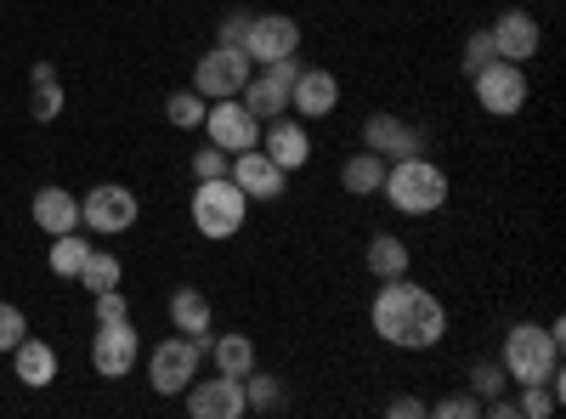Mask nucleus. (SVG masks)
Masks as SVG:
<instances>
[{
    "mask_svg": "<svg viewBox=\"0 0 566 419\" xmlns=\"http://www.w3.org/2000/svg\"><path fill=\"white\" fill-rule=\"evenodd\" d=\"M23 335H29V317H23L12 301H0V352H12Z\"/></svg>",
    "mask_w": 566,
    "mask_h": 419,
    "instance_id": "34",
    "label": "nucleus"
},
{
    "mask_svg": "<svg viewBox=\"0 0 566 419\" xmlns=\"http://www.w3.org/2000/svg\"><path fill=\"white\" fill-rule=\"evenodd\" d=\"M170 323H176V335H193L205 352H210V329H216V312H210V301H205V290H193V284H187V290H176L170 295Z\"/></svg>",
    "mask_w": 566,
    "mask_h": 419,
    "instance_id": "19",
    "label": "nucleus"
},
{
    "mask_svg": "<svg viewBox=\"0 0 566 419\" xmlns=\"http://www.w3.org/2000/svg\"><path fill=\"white\" fill-rule=\"evenodd\" d=\"M80 290H91V295H97V290H119V277H125V266H119V255H108V250H91L85 261H80Z\"/></svg>",
    "mask_w": 566,
    "mask_h": 419,
    "instance_id": "25",
    "label": "nucleus"
},
{
    "mask_svg": "<svg viewBox=\"0 0 566 419\" xmlns=\"http://www.w3.org/2000/svg\"><path fill=\"white\" fill-rule=\"evenodd\" d=\"M488 34H493V52H499L504 63H533V57H538V45H544L538 18H533V12H522V7L499 12V23H493Z\"/></svg>",
    "mask_w": 566,
    "mask_h": 419,
    "instance_id": "15",
    "label": "nucleus"
},
{
    "mask_svg": "<svg viewBox=\"0 0 566 419\" xmlns=\"http://www.w3.org/2000/svg\"><path fill=\"white\" fill-rule=\"evenodd\" d=\"M244 52L250 63H283L301 52V23L290 12H255L250 18V34H244Z\"/></svg>",
    "mask_w": 566,
    "mask_h": 419,
    "instance_id": "12",
    "label": "nucleus"
},
{
    "mask_svg": "<svg viewBox=\"0 0 566 419\" xmlns=\"http://www.w3.org/2000/svg\"><path fill=\"white\" fill-rule=\"evenodd\" d=\"M199 130H210V143L221 148V154H250V148H261V119L239 103V97H216L210 108H205V125Z\"/></svg>",
    "mask_w": 566,
    "mask_h": 419,
    "instance_id": "8",
    "label": "nucleus"
},
{
    "mask_svg": "<svg viewBox=\"0 0 566 419\" xmlns=\"http://www.w3.org/2000/svg\"><path fill=\"white\" fill-rule=\"evenodd\" d=\"M210 357H216V368H221V375H250V368H255V341L250 335H216L210 341Z\"/></svg>",
    "mask_w": 566,
    "mask_h": 419,
    "instance_id": "24",
    "label": "nucleus"
},
{
    "mask_svg": "<svg viewBox=\"0 0 566 419\" xmlns=\"http://www.w3.org/2000/svg\"><path fill=\"white\" fill-rule=\"evenodd\" d=\"M227 176L239 181V193L255 205H272V199H283V188H290V170H277L261 148H250V154H232V165H227Z\"/></svg>",
    "mask_w": 566,
    "mask_h": 419,
    "instance_id": "14",
    "label": "nucleus"
},
{
    "mask_svg": "<svg viewBox=\"0 0 566 419\" xmlns=\"http://www.w3.org/2000/svg\"><path fill=\"white\" fill-rule=\"evenodd\" d=\"M12 363H18V380L34 386V391L57 380V352L45 346V341H34V335H23V341L12 346Z\"/></svg>",
    "mask_w": 566,
    "mask_h": 419,
    "instance_id": "21",
    "label": "nucleus"
},
{
    "mask_svg": "<svg viewBox=\"0 0 566 419\" xmlns=\"http://www.w3.org/2000/svg\"><path fill=\"white\" fill-rule=\"evenodd\" d=\"M431 413H437V419H482V402L470 397V391H448V397L431 402Z\"/></svg>",
    "mask_w": 566,
    "mask_h": 419,
    "instance_id": "33",
    "label": "nucleus"
},
{
    "mask_svg": "<svg viewBox=\"0 0 566 419\" xmlns=\"http://www.w3.org/2000/svg\"><path fill=\"white\" fill-rule=\"evenodd\" d=\"M91 301H97V306H91V317H97V323H119V317H130V301H125V290H97Z\"/></svg>",
    "mask_w": 566,
    "mask_h": 419,
    "instance_id": "35",
    "label": "nucleus"
},
{
    "mask_svg": "<svg viewBox=\"0 0 566 419\" xmlns=\"http://www.w3.org/2000/svg\"><path fill=\"white\" fill-rule=\"evenodd\" d=\"M261 154H266L277 170H306V159H312L306 119H290V114L266 119V130H261Z\"/></svg>",
    "mask_w": 566,
    "mask_h": 419,
    "instance_id": "17",
    "label": "nucleus"
},
{
    "mask_svg": "<svg viewBox=\"0 0 566 419\" xmlns=\"http://www.w3.org/2000/svg\"><path fill=\"white\" fill-rule=\"evenodd\" d=\"M244 216H250V199L239 193V181L232 176H210L193 188V227L205 239H232V232H244Z\"/></svg>",
    "mask_w": 566,
    "mask_h": 419,
    "instance_id": "4",
    "label": "nucleus"
},
{
    "mask_svg": "<svg viewBox=\"0 0 566 419\" xmlns=\"http://www.w3.org/2000/svg\"><path fill=\"white\" fill-rule=\"evenodd\" d=\"M368 323H374V335L397 352H431L448 335V306L402 272V277H380V295L368 306Z\"/></svg>",
    "mask_w": 566,
    "mask_h": 419,
    "instance_id": "1",
    "label": "nucleus"
},
{
    "mask_svg": "<svg viewBox=\"0 0 566 419\" xmlns=\"http://www.w3.org/2000/svg\"><path fill=\"white\" fill-rule=\"evenodd\" d=\"M386 413H391V419H419V413H431V402H419V397H391Z\"/></svg>",
    "mask_w": 566,
    "mask_h": 419,
    "instance_id": "38",
    "label": "nucleus"
},
{
    "mask_svg": "<svg viewBox=\"0 0 566 419\" xmlns=\"http://www.w3.org/2000/svg\"><path fill=\"white\" fill-rule=\"evenodd\" d=\"M504 386H510L504 363H493V357L470 363V397H476V402H493V397H504Z\"/></svg>",
    "mask_w": 566,
    "mask_h": 419,
    "instance_id": "29",
    "label": "nucleus"
},
{
    "mask_svg": "<svg viewBox=\"0 0 566 419\" xmlns=\"http://www.w3.org/2000/svg\"><path fill=\"white\" fill-rule=\"evenodd\" d=\"M488 63H499V52H493V34H488V29H476V34L464 40V74L476 80Z\"/></svg>",
    "mask_w": 566,
    "mask_h": 419,
    "instance_id": "32",
    "label": "nucleus"
},
{
    "mask_svg": "<svg viewBox=\"0 0 566 419\" xmlns=\"http://www.w3.org/2000/svg\"><path fill=\"white\" fill-rule=\"evenodd\" d=\"M555 408H560V397L549 386H522V397H515V413L522 419H549Z\"/></svg>",
    "mask_w": 566,
    "mask_h": 419,
    "instance_id": "31",
    "label": "nucleus"
},
{
    "mask_svg": "<svg viewBox=\"0 0 566 419\" xmlns=\"http://www.w3.org/2000/svg\"><path fill=\"white\" fill-rule=\"evenodd\" d=\"M142 357V341H136V323L119 317V323H97V335H91V368H97L103 380H125Z\"/></svg>",
    "mask_w": 566,
    "mask_h": 419,
    "instance_id": "11",
    "label": "nucleus"
},
{
    "mask_svg": "<svg viewBox=\"0 0 566 419\" xmlns=\"http://www.w3.org/2000/svg\"><path fill=\"white\" fill-rule=\"evenodd\" d=\"M295 74H301V63H295V57H283V63H261V69L244 80L239 103H244L255 119H277V114H290V85H295Z\"/></svg>",
    "mask_w": 566,
    "mask_h": 419,
    "instance_id": "7",
    "label": "nucleus"
},
{
    "mask_svg": "<svg viewBox=\"0 0 566 419\" xmlns=\"http://www.w3.org/2000/svg\"><path fill=\"white\" fill-rule=\"evenodd\" d=\"M187 413H193V419H244L250 413L244 380L221 375V368H216V380H193V386H187Z\"/></svg>",
    "mask_w": 566,
    "mask_h": 419,
    "instance_id": "13",
    "label": "nucleus"
},
{
    "mask_svg": "<svg viewBox=\"0 0 566 419\" xmlns=\"http://www.w3.org/2000/svg\"><path fill=\"white\" fill-rule=\"evenodd\" d=\"M560 335H566V323L555 317L549 329H538V323H515V329L504 335V375L510 386H544L555 380V368H560Z\"/></svg>",
    "mask_w": 566,
    "mask_h": 419,
    "instance_id": "2",
    "label": "nucleus"
},
{
    "mask_svg": "<svg viewBox=\"0 0 566 419\" xmlns=\"http://www.w3.org/2000/svg\"><path fill=\"white\" fill-rule=\"evenodd\" d=\"M205 108H210V97H199L193 85H187V91H170V103H165V114H170L176 130H199V125H205Z\"/></svg>",
    "mask_w": 566,
    "mask_h": 419,
    "instance_id": "28",
    "label": "nucleus"
},
{
    "mask_svg": "<svg viewBox=\"0 0 566 419\" xmlns=\"http://www.w3.org/2000/svg\"><path fill=\"white\" fill-rule=\"evenodd\" d=\"M250 18H255V12H227L216 40H221V45H244V34H250Z\"/></svg>",
    "mask_w": 566,
    "mask_h": 419,
    "instance_id": "37",
    "label": "nucleus"
},
{
    "mask_svg": "<svg viewBox=\"0 0 566 419\" xmlns=\"http://www.w3.org/2000/svg\"><path fill=\"white\" fill-rule=\"evenodd\" d=\"M29 103H34V119H40V125H52V119L63 114V80H57L52 63H34V74H29Z\"/></svg>",
    "mask_w": 566,
    "mask_h": 419,
    "instance_id": "22",
    "label": "nucleus"
},
{
    "mask_svg": "<svg viewBox=\"0 0 566 419\" xmlns=\"http://www.w3.org/2000/svg\"><path fill=\"white\" fill-rule=\"evenodd\" d=\"M363 148L380 154V159L391 165V159L424 154V130H413V125L397 119V114H368V119H363Z\"/></svg>",
    "mask_w": 566,
    "mask_h": 419,
    "instance_id": "16",
    "label": "nucleus"
},
{
    "mask_svg": "<svg viewBox=\"0 0 566 419\" xmlns=\"http://www.w3.org/2000/svg\"><path fill=\"white\" fill-rule=\"evenodd\" d=\"M136 216H142V205H136V193L125 188V181H97V188L80 199V221L91 232H130Z\"/></svg>",
    "mask_w": 566,
    "mask_h": 419,
    "instance_id": "10",
    "label": "nucleus"
},
{
    "mask_svg": "<svg viewBox=\"0 0 566 419\" xmlns=\"http://www.w3.org/2000/svg\"><path fill=\"white\" fill-rule=\"evenodd\" d=\"M368 272H374V277H402V272H408V244L391 239V232L368 239Z\"/></svg>",
    "mask_w": 566,
    "mask_h": 419,
    "instance_id": "26",
    "label": "nucleus"
},
{
    "mask_svg": "<svg viewBox=\"0 0 566 419\" xmlns=\"http://www.w3.org/2000/svg\"><path fill=\"white\" fill-rule=\"evenodd\" d=\"M34 227L40 232H74L80 227V193H69V188H40L34 193Z\"/></svg>",
    "mask_w": 566,
    "mask_h": 419,
    "instance_id": "20",
    "label": "nucleus"
},
{
    "mask_svg": "<svg viewBox=\"0 0 566 419\" xmlns=\"http://www.w3.org/2000/svg\"><path fill=\"white\" fill-rule=\"evenodd\" d=\"M227 165H232V154H221L216 143L193 154V176H199V181H210V176H227Z\"/></svg>",
    "mask_w": 566,
    "mask_h": 419,
    "instance_id": "36",
    "label": "nucleus"
},
{
    "mask_svg": "<svg viewBox=\"0 0 566 419\" xmlns=\"http://www.w3.org/2000/svg\"><path fill=\"white\" fill-rule=\"evenodd\" d=\"M340 108V80L328 74V69H301L295 85H290V114L301 119H328Z\"/></svg>",
    "mask_w": 566,
    "mask_h": 419,
    "instance_id": "18",
    "label": "nucleus"
},
{
    "mask_svg": "<svg viewBox=\"0 0 566 419\" xmlns=\"http://www.w3.org/2000/svg\"><path fill=\"white\" fill-rule=\"evenodd\" d=\"M85 255H91V244L80 239V227H74V232H57V239H52V255H45V266H52L57 277H74Z\"/></svg>",
    "mask_w": 566,
    "mask_h": 419,
    "instance_id": "27",
    "label": "nucleus"
},
{
    "mask_svg": "<svg viewBox=\"0 0 566 419\" xmlns=\"http://www.w3.org/2000/svg\"><path fill=\"white\" fill-rule=\"evenodd\" d=\"M470 85H476V103H482L493 119H510V114L527 108V69H522V63H504V57H499V63H488Z\"/></svg>",
    "mask_w": 566,
    "mask_h": 419,
    "instance_id": "9",
    "label": "nucleus"
},
{
    "mask_svg": "<svg viewBox=\"0 0 566 419\" xmlns=\"http://www.w3.org/2000/svg\"><path fill=\"white\" fill-rule=\"evenodd\" d=\"M255 74V63H250V52H244V45H210V52L193 63V91H199V97H239V91H244V80Z\"/></svg>",
    "mask_w": 566,
    "mask_h": 419,
    "instance_id": "6",
    "label": "nucleus"
},
{
    "mask_svg": "<svg viewBox=\"0 0 566 419\" xmlns=\"http://www.w3.org/2000/svg\"><path fill=\"white\" fill-rule=\"evenodd\" d=\"M199 363H205V346H199L193 335H170V341H159L154 357H148V386H154L159 397H181L187 386L199 380Z\"/></svg>",
    "mask_w": 566,
    "mask_h": 419,
    "instance_id": "5",
    "label": "nucleus"
},
{
    "mask_svg": "<svg viewBox=\"0 0 566 419\" xmlns=\"http://www.w3.org/2000/svg\"><path fill=\"white\" fill-rule=\"evenodd\" d=\"M380 193L391 210L402 216H431L448 205V170L431 165L424 154H408V159H391L386 165V181H380Z\"/></svg>",
    "mask_w": 566,
    "mask_h": 419,
    "instance_id": "3",
    "label": "nucleus"
},
{
    "mask_svg": "<svg viewBox=\"0 0 566 419\" xmlns=\"http://www.w3.org/2000/svg\"><path fill=\"white\" fill-rule=\"evenodd\" d=\"M244 402H250V413H272V408H283V386L272 375H261V368H250L244 375Z\"/></svg>",
    "mask_w": 566,
    "mask_h": 419,
    "instance_id": "30",
    "label": "nucleus"
},
{
    "mask_svg": "<svg viewBox=\"0 0 566 419\" xmlns=\"http://www.w3.org/2000/svg\"><path fill=\"white\" fill-rule=\"evenodd\" d=\"M380 181H386V159L380 154H352L346 165H340V188L346 193H357V199H368V193H380Z\"/></svg>",
    "mask_w": 566,
    "mask_h": 419,
    "instance_id": "23",
    "label": "nucleus"
}]
</instances>
